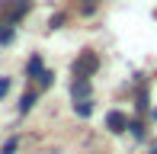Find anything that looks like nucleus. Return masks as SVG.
<instances>
[{
    "instance_id": "1",
    "label": "nucleus",
    "mask_w": 157,
    "mask_h": 154,
    "mask_svg": "<svg viewBox=\"0 0 157 154\" xmlns=\"http://www.w3.org/2000/svg\"><path fill=\"white\" fill-rule=\"evenodd\" d=\"M96 67H99V58H96V52H90V48H87V52H80V55H77V61H74V74H77V77H90Z\"/></svg>"
},
{
    "instance_id": "2",
    "label": "nucleus",
    "mask_w": 157,
    "mask_h": 154,
    "mask_svg": "<svg viewBox=\"0 0 157 154\" xmlns=\"http://www.w3.org/2000/svg\"><path fill=\"white\" fill-rule=\"evenodd\" d=\"M29 6H32L29 0H16V3H13L10 10H6V16H3V23H6V26H13V23H19V19H23L26 13H29Z\"/></svg>"
},
{
    "instance_id": "3",
    "label": "nucleus",
    "mask_w": 157,
    "mask_h": 154,
    "mask_svg": "<svg viewBox=\"0 0 157 154\" xmlns=\"http://www.w3.org/2000/svg\"><path fill=\"white\" fill-rule=\"evenodd\" d=\"M106 125H109V132H116V135H119V132H125V129H128V116H125V113H119V109H112V113L106 116Z\"/></svg>"
},
{
    "instance_id": "4",
    "label": "nucleus",
    "mask_w": 157,
    "mask_h": 154,
    "mask_svg": "<svg viewBox=\"0 0 157 154\" xmlns=\"http://www.w3.org/2000/svg\"><path fill=\"white\" fill-rule=\"evenodd\" d=\"M71 93H74V100H87L90 96V80L87 77H77V80L71 83Z\"/></svg>"
},
{
    "instance_id": "5",
    "label": "nucleus",
    "mask_w": 157,
    "mask_h": 154,
    "mask_svg": "<svg viewBox=\"0 0 157 154\" xmlns=\"http://www.w3.org/2000/svg\"><path fill=\"white\" fill-rule=\"evenodd\" d=\"M10 42H13V26L0 23V45H10Z\"/></svg>"
},
{
    "instance_id": "6",
    "label": "nucleus",
    "mask_w": 157,
    "mask_h": 154,
    "mask_svg": "<svg viewBox=\"0 0 157 154\" xmlns=\"http://www.w3.org/2000/svg\"><path fill=\"white\" fill-rule=\"evenodd\" d=\"M32 103H35V93H26L23 100H19V113H29V109H32Z\"/></svg>"
},
{
    "instance_id": "7",
    "label": "nucleus",
    "mask_w": 157,
    "mask_h": 154,
    "mask_svg": "<svg viewBox=\"0 0 157 154\" xmlns=\"http://www.w3.org/2000/svg\"><path fill=\"white\" fill-rule=\"evenodd\" d=\"M74 109H77V116H90V113H93V106H90L87 100H80V103H74Z\"/></svg>"
},
{
    "instance_id": "8",
    "label": "nucleus",
    "mask_w": 157,
    "mask_h": 154,
    "mask_svg": "<svg viewBox=\"0 0 157 154\" xmlns=\"http://www.w3.org/2000/svg\"><path fill=\"white\" fill-rule=\"evenodd\" d=\"M29 74L32 77H42V58H32L29 61Z\"/></svg>"
},
{
    "instance_id": "9",
    "label": "nucleus",
    "mask_w": 157,
    "mask_h": 154,
    "mask_svg": "<svg viewBox=\"0 0 157 154\" xmlns=\"http://www.w3.org/2000/svg\"><path fill=\"white\" fill-rule=\"evenodd\" d=\"M128 129H132L135 138H144V125H141V122H128Z\"/></svg>"
},
{
    "instance_id": "10",
    "label": "nucleus",
    "mask_w": 157,
    "mask_h": 154,
    "mask_svg": "<svg viewBox=\"0 0 157 154\" xmlns=\"http://www.w3.org/2000/svg\"><path fill=\"white\" fill-rule=\"evenodd\" d=\"M93 10H96V0H80V13H87V16H90Z\"/></svg>"
},
{
    "instance_id": "11",
    "label": "nucleus",
    "mask_w": 157,
    "mask_h": 154,
    "mask_svg": "<svg viewBox=\"0 0 157 154\" xmlns=\"http://www.w3.org/2000/svg\"><path fill=\"white\" fill-rule=\"evenodd\" d=\"M13 151H16V138H10V141L3 144V154H13Z\"/></svg>"
},
{
    "instance_id": "12",
    "label": "nucleus",
    "mask_w": 157,
    "mask_h": 154,
    "mask_svg": "<svg viewBox=\"0 0 157 154\" xmlns=\"http://www.w3.org/2000/svg\"><path fill=\"white\" fill-rule=\"evenodd\" d=\"M138 109H147V93H144V90L138 93Z\"/></svg>"
},
{
    "instance_id": "13",
    "label": "nucleus",
    "mask_w": 157,
    "mask_h": 154,
    "mask_svg": "<svg viewBox=\"0 0 157 154\" xmlns=\"http://www.w3.org/2000/svg\"><path fill=\"white\" fill-rule=\"evenodd\" d=\"M6 93H10V80L3 77V80H0V96H6Z\"/></svg>"
},
{
    "instance_id": "14",
    "label": "nucleus",
    "mask_w": 157,
    "mask_h": 154,
    "mask_svg": "<svg viewBox=\"0 0 157 154\" xmlns=\"http://www.w3.org/2000/svg\"><path fill=\"white\" fill-rule=\"evenodd\" d=\"M61 23H64V16H61V13H58V16H52V23H48V26H52V29H58Z\"/></svg>"
},
{
    "instance_id": "15",
    "label": "nucleus",
    "mask_w": 157,
    "mask_h": 154,
    "mask_svg": "<svg viewBox=\"0 0 157 154\" xmlns=\"http://www.w3.org/2000/svg\"><path fill=\"white\" fill-rule=\"evenodd\" d=\"M151 154H157V144H154V148H151Z\"/></svg>"
}]
</instances>
